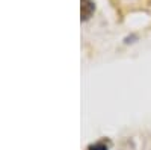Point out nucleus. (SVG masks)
I'll return each mask as SVG.
<instances>
[{"label": "nucleus", "mask_w": 151, "mask_h": 150, "mask_svg": "<svg viewBox=\"0 0 151 150\" xmlns=\"http://www.w3.org/2000/svg\"><path fill=\"white\" fill-rule=\"evenodd\" d=\"M89 150H107V143L106 141H98L94 146H91Z\"/></svg>", "instance_id": "f03ea898"}, {"label": "nucleus", "mask_w": 151, "mask_h": 150, "mask_svg": "<svg viewBox=\"0 0 151 150\" xmlns=\"http://www.w3.org/2000/svg\"><path fill=\"white\" fill-rule=\"evenodd\" d=\"M94 12V5L89 0H82V18L88 20L91 17V14Z\"/></svg>", "instance_id": "f257e3e1"}]
</instances>
